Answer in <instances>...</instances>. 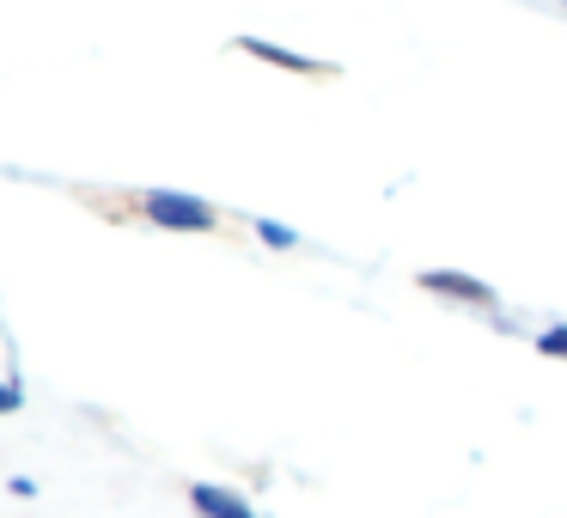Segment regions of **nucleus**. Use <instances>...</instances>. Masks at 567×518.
I'll list each match as a JSON object with an SVG mask.
<instances>
[{
  "instance_id": "20e7f679",
  "label": "nucleus",
  "mask_w": 567,
  "mask_h": 518,
  "mask_svg": "<svg viewBox=\"0 0 567 518\" xmlns=\"http://www.w3.org/2000/svg\"><path fill=\"white\" fill-rule=\"evenodd\" d=\"M238 50L269 62V68H281V74H330V68L311 62V55H293V50H281V43H262V38H238Z\"/></svg>"
},
{
  "instance_id": "f257e3e1",
  "label": "nucleus",
  "mask_w": 567,
  "mask_h": 518,
  "mask_svg": "<svg viewBox=\"0 0 567 518\" xmlns=\"http://www.w3.org/2000/svg\"><path fill=\"white\" fill-rule=\"evenodd\" d=\"M141 214L153 226H165V232H214L220 226V208H208L202 196H177V189H147Z\"/></svg>"
},
{
  "instance_id": "f03ea898",
  "label": "nucleus",
  "mask_w": 567,
  "mask_h": 518,
  "mask_svg": "<svg viewBox=\"0 0 567 518\" xmlns=\"http://www.w3.org/2000/svg\"><path fill=\"white\" fill-rule=\"evenodd\" d=\"M415 287H421V293H433V299H452V305H476V311H494V305H501L488 281H476V274H457V269H421Z\"/></svg>"
},
{
  "instance_id": "0eeeda50",
  "label": "nucleus",
  "mask_w": 567,
  "mask_h": 518,
  "mask_svg": "<svg viewBox=\"0 0 567 518\" xmlns=\"http://www.w3.org/2000/svg\"><path fill=\"white\" fill-rule=\"evenodd\" d=\"M25 408V391H19V379H0V415H19Z\"/></svg>"
},
{
  "instance_id": "7ed1b4c3",
  "label": "nucleus",
  "mask_w": 567,
  "mask_h": 518,
  "mask_svg": "<svg viewBox=\"0 0 567 518\" xmlns=\"http://www.w3.org/2000/svg\"><path fill=\"white\" fill-rule=\"evenodd\" d=\"M189 506L196 518H257V506L233 488H214V481H189Z\"/></svg>"
},
{
  "instance_id": "423d86ee",
  "label": "nucleus",
  "mask_w": 567,
  "mask_h": 518,
  "mask_svg": "<svg viewBox=\"0 0 567 518\" xmlns=\"http://www.w3.org/2000/svg\"><path fill=\"white\" fill-rule=\"evenodd\" d=\"M537 354H549V360H567V323H549V330L537 335Z\"/></svg>"
},
{
  "instance_id": "39448f33",
  "label": "nucleus",
  "mask_w": 567,
  "mask_h": 518,
  "mask_svg": "<svg viewBox=\"0 0 567 518\" xmlns=\"http://www.w3.org/2000/svg\"><path fill=\"white\" fill-rule=\"evenodd\" d=\"M250 232H257L262 245H275V250H299V232H293V226H281V220H257Z\"/></svg>"
}]
</instances>
